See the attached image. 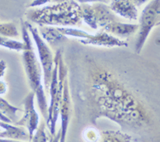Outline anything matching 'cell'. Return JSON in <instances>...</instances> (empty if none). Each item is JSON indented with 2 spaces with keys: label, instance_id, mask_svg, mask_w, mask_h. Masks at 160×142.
<instances>
[{
  "label": "cell",
  "instance_id": "cell-1",
  "mask_svg": "<svg viewBox=\"0 0 160 142\" xmlns=\"http://www.w3.org/2000/svg\"><path fill=\"white\" fill-rule=\"evenodd\" d=\"M91 93L99 111L121 126L141 127L148 122L145 109L139 101L108 70L92 73Z\"/></svg>",
  "mask_w": 160,
  "mask_h": 142
},
{
  "label": "cell",
  "instance_id": "cell-2",
  "mask_svg": "<svg viewBox=\"0 0 160 142\" xmlns=\"http://www.w3.org/2000/svg\"><path fill=\"white\" fill-rule=\"evenodd\" d=\"M28 18L39 26H70L81 22L80 4L75 0H65L45 7H38L26 13Z\"/></svg>",
  "mask_w": 160,
  "mask_h": 142
},
{
  "label": "cell",
  "instance_id": "cell-3",
  "mask_svg": "<svg viewBox=\"0 0 160 142\" xmlns=\"http://www.w3.org/2000/svg\"><path fill=\"white\" fill-rule=\"evenodd\" d=\"M54 62L55 64L52 72V78L49 87L51 101L50 104L48 105V117L46 121L51 135H55V125L59 115L60 101L62 97L64 78L68 73L62 60L61 50H58L56 52Z\"/></svg>",
  "mask_w": 160,
  "mask_h": 142
},
{
  "label": "cell",
  "instance_id": "cell-4",
  "mask_svg": "<svg viewBox=\"0 0 160 142\" xmlns=\"http://www.w3.org/2000/svg\"><path fill=\"white\" fill-rule=\"evenodd\" d=\"M22 62L30 86L37 97L40 111L47 121L48 117V103L46 98L42 84V69L33 46L24 50L22 53Z\"/></svg>",
  "mask_w": 160,
  "mask_h": 142
},
{
  "label": "cell",
  "instance_id": "cell-5",
  "mask_svg": "<svg viewBox=\"0 0 160 142\" xmlns=\"http://www.w3.org/2000/svg\"><path fill=\"white\" fill-rule=\"evenodd\" d=\"M160 22V0H151L142 10L139 18L138 37L135 43V50L140 53L151 30L159 25Z\"/></svg>",
  "mask_w": 160,
  "mask_h": 142
},
{
  "label": "cell",
  "instance_id": "cell-6",
  "mask_svg": "<svg viewBox=\"0 0 160 142\" xmlns=\"http://www.w3.org/2000/svg\"><path fill=\"white\" fill-rule=\"evenodd\" d=\"M26 26L28 28V31L31 32L32 35L33 40L36 45L37 50L38 53V59H39L40 65L42 69L43 73V86L47 91H49L50 84H51V78H52V72L54 69V57H53L52 52L50 50L48 44L46 43L45 41L40 36L38 33V30L36 27L32 26L30 22L28 21L24 22Z\"/></svg>",
  "mask_w": 160,
  "mask_h": 142
},
{
  "label": "cell",
  "instance_id": "cell-7",
  "mask_svg": "<svg viewBox=\"0 0 160 142\" xmlns=\"http://www.w3.org/2000/svg\"><path fill=\"white\" fill-rule=\"evenodd\" d=\"M35 94L33 91L26 97L23 101V116L20 120L14 122L15 125L22 126L27 129L29 133V140L32 139L39 123V115L35 108Z\"/></svg>",
  "mask_w": 160,
  "mask_h": 142
},
{
  "label": "cell",
  "instance_id": "cell-8",
  "mask_svg": "<svg viewBox=\"0 0 160 142\" xmlns=\"http://www.w3.org/2000/svg\"><path fill=\"white\" fill-rule=\"evenodd\" d=\"M79 42L83 45L104 46V47H115V46H128V42L121 40L117 37L108 33V32H98L95 35L86 39H79Z\"/></svg>",
  "mask_w": 160,
  "mask_h": 142
},
{
  "label": "cell",
  "instance_id": "cell-9",
  "mask_svg": "<svg viewBox=\"0 0 160 142\" xmlns=\"http://www.w3.org/2000/svg\"><path fill=\"white\" fill-rule=\"evenodd\" d=\"M70 113H71V100H70L68 78L66 76V78H64L62 97H61V101H60L59 114L61 115V118H62V128H61V137L59 139V141H64L65 140Z\"/></svg>",
  "mask_w": 160,
  "mask_h": 142
},
{
  "label": "cell",
  "instance_id": "cell-10",
  "mask_svg": "<svg viewBox=\"0 0 160 142\" xmlns=\"http://www.w3.org/2000/svg\"><path fill=\"white\" fill-rule=\"evenodd\" d=\"M109 7L115 15L131 21L138 20V9L131 0H110Z\"/></svg>",
  "mask_w": 160,
  "mask_h": 142
},
{
  "label": "cell",
  "instance_id": "cell-11",
  "mask_svg": "<svg viewBox=\"0 0 160 142\" xmlns=\"http://www.w3.org/2000/svg\"><path fill=\"white\" fill-rule=\"evenodd\" d=\"M93 14L98 27L103 28L105 26L114 21H118L116 15L111 10L107 3L94 2L91 3Z\"/></svg>",
  "mask_w": 160,
  "mask_h": 142
},
{
  "label": "cell",
  "instance_id": "cell-12",
  "mask_svg": "<svg viewBox=\"0 0 160 142\" xmlns=\"http://www.w3.org/2000/svg\"><path fill=\"white\" fill-rule=\"evenodd\" d=\"M0 128L3 129V132H0V137L8 140H29V133L26 131L24 127L19 125H12L11 123L1 121Z\"/></svg>",
  "mask_w": 160,
  "mask_h": 142
},
{
  "label": "cell",
  "instance_id": "cell-13",
  "mask_svg": "<svg viewBox=\"0 0 160 142\" xmlns=\"http://www.w3.org/2000/svg\"><path fill=\"white\" fill-rule=\"evenodd\" d=\"M138 25L137 24L122 23L118 21L110 22L103 27L104 31L112 35L118 37H128L137 32Z\"/></svg>",
  "mask_w": 160,
  "mask_h": 142
},
{
  "label": "cell",
  "instance_id": "cell-14",
  "mask_svg": "<svg viewBox=\"0 0 160 142\" xmlns=\"http://www.w3.org/2000/svg\"><path fill=\"white\" fill-rule=\"evenodd\" d=\"M38 31L42 39L50 44H55L68 38L57 29L56 26H39Z\"/></svg>",
  "mask_w": 160,
  "mask_h": 142
},
{
  "label": "cell",
  "instance_id": "cell-15",
  "mask_svg": "<svg viewBox=\"0 0 160 142\" xmlns=\"http://www.w3.org/2000/svg\"><path fill=\"white\" fill-rule=\"evenodd\" d=\"M102 141H131L132 137L118 131H105L100 133Z\"/></svg>",
  "mask_w": 160,
  "mask_h": 142
},
{
  "label": "cell",
  "instance_id": "cell-16",
  "mask_svg": "<svg viewBox=\"0 0 160 142\" xmlns=\"http://www.w3.org/2000/svg\"><path fill=\"white\" fill-rule=\"evenodd\" d=\"M20 111V109L15 106H11L8 101H6L0 97V112L8 117L12 122L17 121V112Z\"/></svg>",
  "mask_w": 160,
  "mask_h": 142
},
{
  "label": "cell",
  "instance_id": "cell-17",
  "mask_svg": "<svg viewBox=\"0 0 160 142\" xmlns=\"http://www.w3.org/2000/svg\"><path fill=\"white\" fill-rule=\"evenodd\" d=\"M56 27L66 37H72V38H77L78 39H86L91 36V34L88 33L87 31L77 29V28H72L69 26H56Z\"/></svg>",
  "mask_w": 160,
  "mask_h": 142
},
{
  "label": "cell",
  "instance_id": "cell-18",
  "mask_svg": "<svg viewBox=\"0 0 160 142\" xmlns=\"http://www.w3.org/2000/svg\"><path fill=\"white\" fill-rule=\"evenodd\" d=\"M0 46L16 51H23L26 48L23 42H19L9 37H4L1 35H0Z\"/></svg>",
  "mask_w": 160,
  "mask_h": 142
},
{
  "label": "cell",
  "instance_id": "cell-19",
  "mask_svg": "<svg viewBox=\"0 0 160 142\" xmlns=\"http://www.w3.org/2000/svg\"><path fill=\"white\" fill-rule=\"evenodd\" d=\"M0 35L9 38H16L19 35L16 26L13 22H0Z\"/></svg>",
  "mask_w": 160,
  "mask_h": 142
},
{
  "label": "cell",
  "instance_id": "cell-20",
  "mask_svg": "<svg viewBox=\"0 0 160 142\" xmlns=\"http://www.w3.org/2000/svg\"><path fill=\"white\" fill-rule=\"evenodd\" d=\"M82 137L85 141H98L100 140V133L96 128L90 126L84 130Z\"/></svg>",
  "mask_w": 160,
  "mask_h": 142
},
{
  "label": "cell",
  "instance_id": "cell-21",
  "mask_svg": "<svg viewBox=\"0 0 160 142\" xmlns=\"http://www.w3.org/2000/svg\"><path fill=\"white\" fill-rule=\"evenodd\" d=\"M36 133L33 135V137L31 139V141H48V138H47V135L45 133V126H44V123H42L41 125L35 130Z\"/></svg>",
  "mask_w": 160,
  "mask_h": 142
},
{
  "label": "cell",
  "instance_id": "cell-22",
  "mask_svg": "<svg viewBox=\"0 0 160 142\" xmlns=\"http://www.w3.org/2000/svg\"><path fill=\"white\" fill-rule=\"evenodd\" d=\"M62 1H65V0H34L30 4L29 7H42L48 4L55 3V2H62Z\"/></svg>",
  "mask_w": 160,
  "mask_h": 142
},
{
  "label": "cell",
  "instance_id": "cell-23",
  "mask_svg": "<svg viewBox=\"0 0 160 142\" xmlns=\"http://www.w3.org/2000/svg\"><path fill=\"white\" fill-rule=\"evenodd\" d=\"M78 3H94V2H103L108 3L110 0H75Z\"/></svg>",
  "mask_w": 160,
  "mask_h": 142
},
{
  "label": "cell",
  "instance_id": "cell-24",
  "mask_svg": "<svg viewBox=\"0 0 160 142\" xmlns=\"http://www.w3.org/2000/svg\"><path fill=\"white\" fill-rule=\"evenodd\" d=\"M7 69V63L3 60H0V79L4 76Z\"/></svg>",
  "mask_w": 160,
  "mask_h": 142
},
{
  "label": "cell",
  "instance_id": "cell-25",
  "mask_svg": "<svg viewBox=\"0 0 160 142\" xmlns=\"http://www.w3.org/2000/svg\"><path fill=\"white\" fill-rule=\"evenodd\" d=\"M8 90V86L4 81L0 79V95H3L7 93Z\"/></svg>",
  "mask_w": 160,
  "mask_h": 142
},
{
  "label": "cell",
  "instance_id": "cell-26",
  "mask_svg": "<svg viewBox=\"0 0 160 142\" xmlns=\"http://www.w3.org/2000/svg\"><path fill=\"white\" fill-rule=\"evenodd\" d=\"M131 1L136 7H140V6H142V4L148 2V0H131Z\"/></svg>",
  "mask_w": 160,
  "mask_h": 142
},
{
  "label": "cell",
  "instance_id": "cell-27",
  "mask_svg": "<svg viewBox=\"0 0 160 142\" xmlns=\"http://www.w3.org/2000/svg\"><path fill=\"white\" fill-rule=\"evenodd\" d=\"M0 121H1L8 122V123H11V122H12L8 117H6L5 115L2 114L1 112H0Z\"/></svg>",
  "mask_w": 160,
  "mask_h": 142
},
{
  "label": "cell",
  "instance_id": "cell-28",
  "mask_svg": "<svg viewBox=\"0 0 160 142\" xmlns=\"http://www.w3.org/2000/svg\"><path fill=\"white\" fill-rule=\"evenodd\" d=\"M6 141H11V140H8V139H3L0 137V142H6Z\"/></svg>",
  "mask_w": 160,
  "mask_h": 142
},
{
  "label": "cell",
  "instance_id": "cell-29",
  "mask_svg": "<svg viewBox=\"0 0 160 142\" xmlns=\"http://www.w3.org/2000/svg\"><path fill=\"white\" fill-rule=\"evenodd\" d=\"M0 132H1V128H0Z\"/></svg>",
  "mask_w": 160,
  "mask_h": 142
}]
</instances>
